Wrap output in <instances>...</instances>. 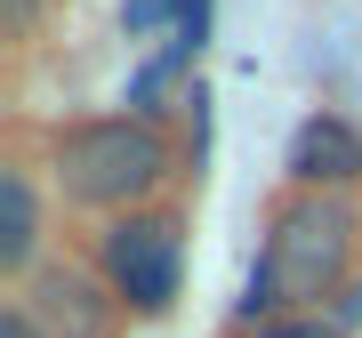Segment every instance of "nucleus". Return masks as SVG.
I'll return each mask as SVG.
<instances>
[{
  "mask_svg": "<svg viewBox=\"0 0 362 338\" xmlns=\"http://www.w3.org/2000/svg\"><path fill=\"white\" fill-rule=\"evenodd\" d=\"M266 338H346L338 322H322V314H290V322H274Z\"/></svg>",
  "mask_w": 362,
  "mask_h": 338,
  "instance_id": "8",
  "label": "nucleus"
},
{
  "mask_svg": "<svg viewBox=\"0 0 362 338\" xmlns=\"http://www.w3.org/2000/svg\"><path fill=\"white\" fill-rule=\"evenodd\" d=\"M105 282H113L121 306L161 314L169 298H177V226L153 218V209L121 218L113 234H105Z\"/></svg>",
  "mask_w": 362,
  "mask_h": 338,
  "instance_id": "3",
  "label": "nucleus"
},
{
  "mask_svg": "<svg viewBox=\"0 0 362 338\" xmlns=\"http://www.w3.org/2000/svg\"><path fill=\"white\" fill-rule=\"evenodd\" d=\"M290 177L314 185V194H346V185L362 177V137L338 113H314L306 129L290 137Z\"/></svg>",
  "mask_w": 362,
  "mask_h": 338,
  "instance_id": "5",
  "label": "nucleus"
},
{
  "mask_svg": "<svg viewBox=\"0 0 362 338\" xmlns=\"http://www.w3.org/2000/svg\"><path fill=\"white\" fill-rule=\"evenodd\" d=\"M354 234H362V209L346 194L298 185V194L274 209V226H266V250H258L250 290H242V322L274 314L282 298H330V290L346 282V266H354Z\"/></svg>",
  "mask_w": 362,
  "mask_h": 338,
  "instance_id": "1",
  "label": "nucleus"
},
{
  "mask_svg": "<svg viewBox=\"0 0 362 338\" xmlns=\"http://www.w3.org/2000/svg\"><path fill=\"white\" fill-rule=\"evenodd\" d=\"M354 322H362V282L346 290V298H338V330H354Z\"/></svg>",
  "mask_w": 362,
  "mask_h": 338,
  "instance_id": "9",
  "label": "nucleus"
},
{
  "mask_svg": "<svg viewBox=\"0 0 362 338\" xmlns=\"http://www.w3.org/2000/svg\"><path fill=\"white\" fill-rule=\"evenodd\" d=\"M16 314H25L40 338H105L113 330V298H105L81 266H40L25 282V298H16Z\"/></svg>",
  "mask_w": 362,
  "mask_h": 338,
  "instance_id": "4",
  "label": "nucleus"
},
{
  "mask_svg": "<svg viewBox=\"0 0 362 338\" xmlns=\"http://www.w3.org/2000/svg\"><path fill=\"white\" fill-rule=\"evenodd\" d=\"M161 25H209V0H121V33H161Z\"/></svg>",
  "mask_w": 362,
  "mask_h": 338,
  "instance_id": "7",
  "label": "nucleus"
},
{
  "mask_svg": "<svg viewBox=\"0 0 362 338\" xmlns=\"http://www.w3.org/2000/svg\"><path fill=\"white\" fill-rule=\"evenodd\" d=\"M33 242H40V202H33L25 169H8V177H0V266L25 274L33 266Z\"/></svg>",
  "mask_w": 362,
  "mask_h": 338,
  "instance_id": "6",
  "label": "nucleus"
},
{
  "mask_svg": "<svg viewBox=\"0 0 362 338\" xmlns=\"http://www.w3.org/2000/svg\"><path fill=\"white\" fill-rule=\"evenodd\" d=\"M161 177H169V145L153 121H81V129L57 137V185L81 209H129Z\"/></svg>",
  "mask_w": 362,
  "mask_h": 338,
  "instance_id": "2",
  "label": "nucleus"
},
{
  "mask_svg": "<svg viewBox=\"0 0 362 338\" xmlns=\"http://www.w3.org/2000/svg\"><path fill=\"white\" fill-rule=\"evenodd\" d=\"M0 338H40V330H33V322H25V314H16V306H8V314H0Z\"/></svg>",
  "mask_w": 362,
  "mask_h": 338,
  "instance_id": "10",
  "label": "nucleus"
}]
</instances>
